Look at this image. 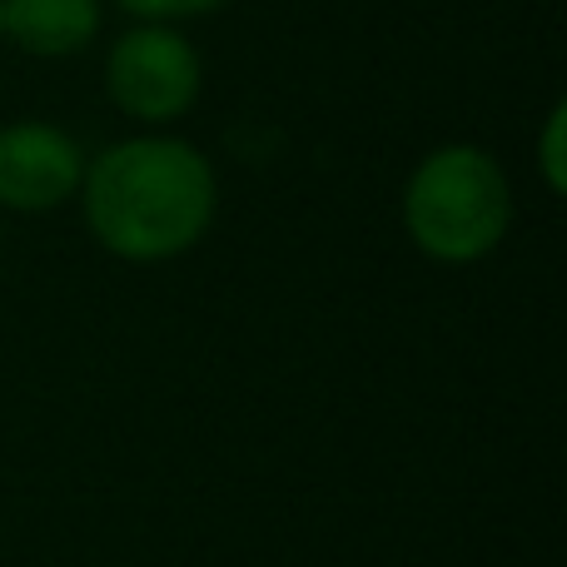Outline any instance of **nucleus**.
<instances>
[{"label":"nucleus","mask_w":567,"mask_h":567,"mask_svg":"<svg viewBox=\"0 0 567 567\" xmlns=\"http://www.w3.org/2000/svg\"><path fill=\"white\" fill-rule=\"evenodd\" d=\"M85 225L115 259L165 265L195 249L215 225V169L189 140L130 135L85 159Z\"/></svg>","instance_id":"nucleus-1"},{"label":"nucleus","mask_w":567,"mask_h":567,"mask_svg":"<svg viewBox=\"0 0 567 567\" xmlns=\"http://www.w3.org/2000/svg\"><path fill=\"white\" fill-rule=\"evenodd\" d=\"M513 225V185L478 145H439L403 185V229L433 265H478Z\"/></svg>","instance_id":"nucleus-2"},{"label":"nucleus","mask_w":567,"mask_h":567,"mask_svg":"<svg viewBox=\"0 0 567 567\" xmlns=\"http://www.w3.org/2000/svg\"><path fill=\"white\" fill-rule=\"evenodd\" d=\"M205 85V60L175 25H135L110 45L105 90L140 125H175Z\"/></svg>","instance_id":"nucleus-3"},{"label":"nucleus","mask_w":567,"mask_h":567,"mask_svg":"<svg viewBox=\"0 0 567 567\" xmlns=\"http://www.w3.org/2000/svg\"><path fill=\"white\" fill-rule=\"evenodd\" d=\"M85 150L45 120H16L0 130V205L40 215L80 195Z\"/></svg>","instance_id":"nucleus-4"},{"label":"nucleus","mask_w":567,"mask_h":567,"mask_svg":"<svg viewBox=\"0 0 567 567\" xmlns=\"http://www.w3.org/2000/svg\"><path fill=\"white\" fill-rule=\"evenodd\" d=\"M100 30V0H0V40L25 55H75Z\"/></svg>","instance_id":"nucleus-5"},{"label":"nucleus","mask_w":567,"mask_h":567,"mask_svg":"<svg viewBox=\"0 0 567 567\" xmlns=\"http://www.w3.org/2000/svg\"><path fill=\"white\" fill-rule=\"evenodd\" d=\"M538 175H543V185H548L553 195H563V189H567V105H563V100L548 110V120H543Z\"/></svg>","instance_id":"nucleus-6"},{"label":"nucleus","mask_w":567,"mask_h":567,"mask_svg":"<svg viewBox=\"0 0 567 567\" xmlns=\"http://www.w3.org/2000/svg\"><path fill=\"white\" fill-rule=\"evenodd\" d=\"M115 6L140 16L145 25H175V20H195V16H209V10H225L229 0H115Z\"/></svg>","instance_id":"nucleus-7"}]
</instances>
